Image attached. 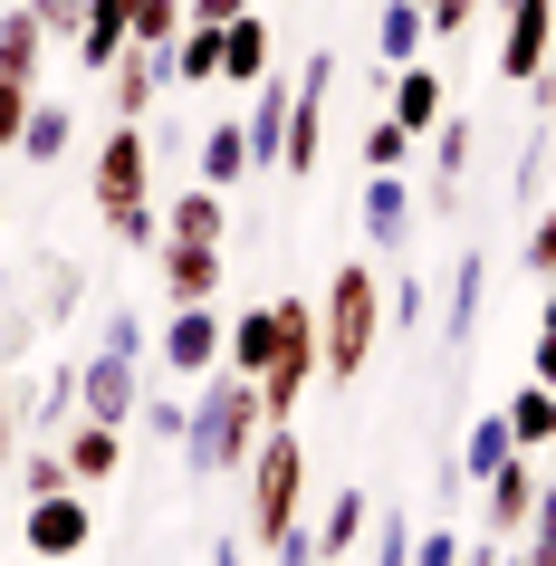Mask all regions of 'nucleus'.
Returning <instances> with one entry per match:
<instances>
[{
    "mask_svg": "<svg viewBox=\"0 0 556 566\" xmlns=\"http://www.w3.org/2000/svg\"><path fill=\"white\" fill-rule=\"evenodd\" d=\"M164 77H174V87H211V77H221V30L182 20V39L164 49Z\"/></svg>",
    "mask_w": 556,
    "mask_h": 566,
    "instance_id": "nucleus-23",
    "label": "nucleus"
},
{
    "mask_svg": "<svg viewBox=\"0 0 556 566\" xmlns=\"http://www.w3.org/2000/svg\"><path fill=\"white\" fill-rule=\"evenodd\" d=\"M375 336H384V279L365 260H336V279H326V298H317V375L355 385L365 356H375Z\"/></svg>",
    "mask_w": 556,
    "mask_h": 566,
    "instance_id": "nucleus-2",
    "label": "nucleus"
},
{
    "mask_svg": "<svg viewBox=\"0 0 556 566\" xmlns=\"http://www.w3.org/2000/svg\"><path fill=\"white\" fill-rule=\"evenodd\" d=\"M297 518H307V442H297L289 422H269L260 451H250V537L269 547Z\"/></svg>",
    "mask_w": 556,
    "mask_h": 566,
    "instance_id": "nucleus-4",
    "label": "nucleus"
},
{
    "mask_svg": "<svg viewBox=\"0 0 556 566\" xmlns=\"http://www.w3.org/2000/svg\"><path fill=\"white\" fill-rule=\"evenodd\" d=\"M20 442V385H10V346H0V451Z\"/></svg>",
    "mask_w": 556,
    "mask_h": 566,
    "instance_id": "nucleus-46",
    "label": "nucleus"
},
{
    "mask_svg": "<svg viewBox=\"0 0 556 566\" xmlns=\"http://www.w3.org/2000/svg\"><path fill=\"white\" fill-rule=\"evenodd\" d=\"M269 67H279V39H269L260 10H240L231 30H221V77H231V87H260Z\"/></svg>",
    "mask_w": 556,
    "mask_h": 566,
    "instance_id": "nucleus-18",
    "label": "nucleus"
},
{
    "mask_svg": "<svg viewBox=\"0 0 556 566\" xmlns=\"http://www.w3.org/2000/svg\"><path fill=\"white\" fill-rule=\"evenodd\" d=\"M260 432H269V403H260V385H250L240 365H211V375H202V403H192V422H182V471H192V480L250 471Z\"/></svg>",
    "mask_w": 556,
    "mask_h": 566,
    "instance_id": "nucleus-1",
    "label": "nucleus"
},
{
    "mask_svg": "<svg viewBox=\"0 0 556 566\" xmlns=\"http://www.w3.org/2000/svg\"><path fill=\"white\" fill-rule=\"evenodd\" d=\"M106 356H145V317L135 307H106Z\"/></svg>",
    "mask_w": 556,
    "mask_h": 566,
    "instance_id": "nucleus-39",
    "label": "nucleus"
},
{
    "mask_svg": "<svg viewBox=\"0 0 556 566\" xmlns=\"http://www.w3.org/2000/svg\"><path fill=\"white\" fill-rule=\"evenodd\" d=\"M537 327H556V279H547V307H537Z\"/></svg>",
    "mask_w": 556,
    "mask_h": 566,
    "instance_id": "nucleus-49",
    "label": "nucleus"
},
{
    "mask_svg": "<svg viewBox=\"0 0 556 566\" xmlns=\"http://www.w3.org/2000/svg\"><path fill=\"white\" fill-rule=\"evenodd\" d=\"M547 164H556V135H547Z\"/></svg>",
    "mask_w": 556,
    "mask_h": 566,
    "instance_id": "nucleus-51",
    "label": "nucleus"
},
{
    "mask_svg": "<svg viewBox=\"0 0 556 566\" xmlns=\"http://www.w3.org/2000/svg\"><path fill=\"white\" fill-rule=\"evenodd\" d=\"M30 96H39V87H20V77H0V154H20V125H30Z\"/></svg>",
    "mask_w": 556,
    "mask_h": 566,
    "instance_id": "nucleus-35",
    "label": "nucleus"
},
{
    "mask_svg": "<svg viewBox=\"0 0 556 566\" xmlns=\"http://www.w3.org/2000/svg\"><path fill=\"white\" fill-rule=\"evenodd\" d=\"M403 164H412V135L394 116H375L365 125V174H403Z\"/></svg>",
    "mask_w": 556,
    "mask_h": 566,
    "instance_id": "nucleus-32",
    "label": "nucleus"
},
{
    "mask_svg": "<svg viewBox=\"0 0 556 566\" xmlns=\"http://www.w3.org/2000/svg\"><path fill=\"white\" fill-rule=\"evenodd\" d=\"M49 490H67V461L49 442H30V461H20V500H49Z\"/></svg>",
    "mask_w": 556,
    "mask_h": 566,
    "instance_id": "nucleus-33",
    "label": "nucleus"
},
{
    "mask_svg": "<svg viewBox=\"0 0 556 566\" xmlns=\"http://www.w3.org/2000/svg\"><path fill=\"white\" fill-rule=\"evenodd\" d=\"M135 413H145V432H164V442H182V422H192L174 394H154V403H135Z\"/></svg>",
    "mask_w": 556,
    "mask_h": 566,
    "instance_id": "nucleus-44",
    "label": "nucleus"
},
{
    "mask_svg": "<svg viewBox=\"0 0 556 566\" xmlns=\"http://www.w3.org/2000/svg\"><path fill=\"white\" fill-rule=\"evenodd\" d=\"M221 346H231V317L221 307H174V327H164V365L174 375H211Z\"/></svg>",
    "mask_w": 556,
    "mask_h": 566,
    "instance_id": "nucleus-11",
    "label": "nucleus"
},
{
    "mask_svg": "<svg viewBox=\"0 0 556 566\" xmlns=\"http://www.w3.org/2000/svg\"><path fill=\"white\" fill-rule=\"evenodd\" d=\"M289 96H297V77H279V67H269L260 87H250V174H279V145H289Z\"/></svg>",
    "mask_w": 556,
    "mask_h": 566,
    "instance_id": "nucleus-14",
    "label": "nucleus"
},
{
    "mask_svg": "<svg viewBox=\"0 0 556 566\" xmlns=\"http://www.w3.org/2000/svg\"><path fill=\"white\" fill-rule=\"evenodd\" d=\"M96 211H106V231H116V240H135V250H164L145 125H106V145H96Z\"/></svg>",
    "mask_w": 556,
    "mask_h": 566,
    "instance_id": "nucleus-3",
    "label": "nucleus"
},
{
    "mask_svg": "<svg viewBox=\"0 0 556 566\" xmlns=\"http://www.w3.org/2000/svg\"><path fill=\"white\" fill-rule=\"evenodd\" d=\"M39 279H49V298H39V317H67V307H77V269H67V260H49Z\"/></svg>",
    "mask_w": 556,
    "mask_h": 566,
    "instance_id": "nucleus-40",
    "label": "nucleus"
},
{
    "mask_svg": "<svg viewBox=\"0 0 556 566\" xmlns=\"http://www.w3.org/2000/svg\"><path fill=\"white\" fill-rule=\"evenodd\" d=\"M384 116L403 125V135H432L441 116H451V106H441V67H384Z\"/></svg>",
    "mask_w": 556,
    "mask_h": 566,
    "instance_id": "nucleus-13",
    "label": "nucleus"
},
{
    "mask_svg": "<svg viewBox=\"0 0 556 566\" xmlns=\"http://www.w3.org/2000/svg\"><path fill=\"white\" fill-rule=\"evenodd\" d=\"M240 10H260V0H182V20H202V30H231Z\"/></svg>",
    "mask_w": 556,
    "mask_h": 566,
    "instance_id": "nucleus-45",
    "label": "nucleus"
},
{
    "mask_svg": "<svg viewBox=\"0 0 556 566\" xmlns=\"http://www.w3.org/2000/svg\"><path fill=\"white\" fill-rule=\"evenodd\" d=\"M164 87H174V77H164V49H125V59L106 67V106H116V125H145V106Z\"/></svg>",
    "mask_w": 556,
    "mask_h": 566,
    "instance_id": "nucleus-16",
    "label": "nucleus"
},
{
    "mask_svg": "<svg viewBox=\"0 0 556 566\" xmlns=\"http://www.w3.org/2000/svg\"><path fill=\"white\" fill-rule=\"evenodd\" d=\"M412 10H432V0H412Z\"/></svg>",
    "mask_w": 556,
    "mask_h": 566,
    "instance_id": "nucleus-52",
    "label": "nucleus"
},
{
    "mask_svg": "<svg viewBox=\"0 0 556 566\" xmlns=\"http://www.w3.org/2000/svg\"><path fill=\"white\" fill-rule=\"evenodd\" d=\"M365 240L384 260H412V182L403 174H365Z\"/></svg>",
    "mask_w": 556,
    "mask_h": 566,
    "instance_id": "nucleus-12",
    "label": "nucleus"
},
{
    "mask_svg": "<svg viewBox=\"0 0 556 566\" xmlns=\"http://www.w3.org/2000/svg\"><path fill=\"white\" fill-rule=\"evenodd\" d=\"M326 77H336V49L326 59L297 67V96H289V145H279V174H317V154H326Z\"/></svg>",
    "mask_w": 556,
    "mask_h": 566,
    "instance_id": "nucleus-6",
    "label": "nucleus"
},
{
    "mask_svg": "<svg viewBox=\"0 0 556 566\" xmlns=\"http://www.w3.org/2000/svg\"><path fill=\"white\" fill-rule=\"evenodd\" d=\"M412 566H461V528H422L412 537Z\"/></svg>",
    "mask_w": 556,
    "mask_h": 566,
    "instance_id": "nucleus-41",
    "label": "nucleus"
},
{
    "mask_svg": "<svg viewBox=\"0 0 556 566\" xmlns=\"http://www.w3.org/2000/svg\"><path fill=\"white\" fill-rule=\"evenodd\" d=\"M317 566H346V557H317Z\"/></svg>",
    "mask_w": 556,
    "mask_h": 566,
    "instance_id": "nucleus-50",
    "label": "nucleus"
},
{
    "mask_svg": "<svg viewBox=\"0 0 556 566\" xmlns=\"http://www.w3.org/2000/svg\"><path fill=\"white\" fill-rule=\"evenodd\" d=\"M480 289H490V250H461V269H451V307H441V336H451V346L480 336Z\"/></svg>",
    "mask_w": 556,
    "mask_h": 566,
    "instance_id": "nucleus-21",
    "label": "nucleus"
},
{
    "mask_svg": "<svg viewBox=\"0 0 556 566\" xmlns=\"http://www.w3.org/2000/svg\"><path fill=\"white\" fill-rule=\"evenodd\" d=\"M39 59H49V30L30 20V0H20V10H0V77L39 87Z\"/></svg>",
    "mask_w": 556,
    "mask_h": 566,
    "instance_id": "nucleus-22",
    "label": "nucleus"
},
{
    "mask_svg": "<svg viewBox=\"0 0 556 566\" xmlns=\"http://www.w3.org/2000/svg\"><path fill=\"white\" fill-rule=\"evenodd\" d=\"M527 557H556V480H537V518H527Z\"/></svg>",
    "mask_w": 556,
    "mask_h": 566,
    "instance_id": "nucleus-37",
    "label": "nucleus"
},
{
    "mask_svg": "<svg viewBox=\"0 0 556 566\" xmlns=\"http://www.w3.org/2000/svg\"><path fill=\"white\" fill-rule=\"evenodd\" d=\"M67 49H77L96 77H106V67L135 49V30H125V0H87V20H77V39H67Z\"/></svg>",
    "mask_w": 556,
    "mask_h": 566,
    "instance_id": "nucleus-19",
    "label": "nucleus"
},
{
    "mask_svg": "<svg viewBox=\"0 0 556 566\" xmlns=\"http://www.w3.org/2000/svg\"><path fill=\"white\" fill-rule=\"evenodd\" d=\"M164 298L174 307H211L221 298V250H211V240H164Z\"/></svg>",
    "mask_w": 556,
    "mask_h": 566,
    "instance_id": "nucleus-15",
    "label": "nucleus"
},
{
    "mask_svg": "<svg viewBox=\"0 0 556 566\" xmlns=\"http://www.w3.org/2000/svg\"><path fill=\"white\" fill-rule=\"evenodd\" d=\"M422 20H432V39H461L470 20H480V0H432V10H422Z\"/></svg>",
    "mask_w": 556,
    "mask_h": 566,
    "instance_id": "nucleus-43",
    "label": "nucleus"
},
{
    "mask_svg": "<svg viewBox=\"0 0 556 566\" xmlns=\"http://www.w3.org/2000/svg\"><path fill=\"white\" fill-rule=\"evenodd\" d=\"M192 164H202V182H211V192H231V182H250V125H240V116L202 125V154H192Z\"/></svg>",
    "mask_w": 556,
    "mask_h": 566,
    "instance_id": "nucleus-20",
    "label": "nucleus"
},
{
    "mask_svg": "<svg viewBox=\"0 0 556 566\" xmlns=\"http://www.w3.org/2000/svg\"><path fill=\"white\" fill-rule=\"evenodd\" d=\"M307 528H317V557H346L355 537L375 528V500H365V490H336V500H326V518H307Z\"/></svg>",
    "mask_w": 556,
    "mask_h": 566,
    "instance_id": "nucleus-26",
    "label": "nucleus"
},
{
    "mask_svg": "<svg viewBox=\"0 0 556 566\" xmlns=\"http://www.w3.org/2000/svg\"><path fill=\"white\" fill-rule=\"evenodd\" d=\"M135 403H145V356H106V346H96V356L77 365V413L135 422Z\"/></svg>",
    "mask_w": 556,
    "mask_h": 566,
    "instance_id": "nucleus-9",
    "label": "nucleus"
},
{
    "mask_svg": "<svg viewBox=\"0 0 556 566\" xmlns=\"http://www.w3.org/2000/svg\"><path fill=\"white\" fill-rule=\"evenodd\" d=\"M20 537H30V557H87V537H96V509H87V490L67 480V490H49V500H30V518H20Z\"/></svg>",
    "mask_w": 556,
    "mask_h": 566,
    "instance_id": "nucleus-8",
    "label": "nucleus"
},
{
    "mask_svg": "<svg viewBox=\"0 0 556 566\" xmlns=\"http://www.w3.org/2000/svg\"><path fill=\"white\" fill-rule=\"evenodd\" d=\"M221 365H240L250 385L269 375V307H250V317H231V346H221Z\"/></svg>",
    "mask_w": 556,
    "mask_h": 566,
    "instance_id": "nucleus-31",
    "label": "nucleus"
},
{
    "mask_svg": "<svg viewBox=\"0 0 556 566\" xmlns=\"http://www.w3.org/2000/svg\"><path fill=\"white\" fill-rule=\"evenodd\" d=\"M527 269H537V279H556V211H537V221H527V250H518Z\"/></svg>",
    "mask_w": 556,
    "mask_h": 566,
    "instance_id": "nucleus-38",
    "label": "nucleus"
},
{
    "mask_svg": "<svg viewBox=\"0 0 556 566\" xmlns=\"http://www.w3.org/2000/svg\"><path fill=\"white\" fill-rule=\"evenodd\" d=\"M470 145H480V125H461V116H441V125H432V202H451V192H461Z\"/></svg>",
    "mask_w": 556,
    "mask_h": 566,
    "instance_id": "nucleus-28",
    "label": "nucleus"
},
{
    "mask_svg": "<svg viewBox=\"0 0 556 566\" xmlns=\"http://www.w3.org/2000/svg\"><path fill=\"white\" fill-rule=\"evenodd\" d=\"M384 317H394V327H422V317H432V298H422V279H412V260H403V279H394V298H384Z\"/></svg>",
    "mask_w": 556,
    "mask_h": 566,
    "instance_id": "nucleus-36",
    "label": "nucleus"
},
{
    "mask_svg": "<svg viewBox=\"0 0 556 566\" xmlns=\"http://www.w3.org/2000/svg\"><path fill=\"white\" fill-rule=\"evenodd\" d=\"M375 566H412V518H384L375 528Z\"/></svg>",
    "mask_w": 556,
    "mask_h": 566,
    "instance_id": "nucleus-42",
    "label": "nucleus"
},
{
    "mask_svg": "<svg viewBox=\"0 0 556 566\" xmlns=\"http://www.w3.org/2000/svg\"><path fill=\"white\" fill-rule=\"evenodd\" d=\"M30 20L49 30V49H67V39H77V20H87V0H30Z\"/></svg>",
    "mask_w": 556,
    "mask_h": 566,
    "instance_id": "nucleus-34",
    "label": "nucleus"
},
{
    "mask_svg": "<svg viewBox=\"0 0 556 566\" xmlns=\"http://www.w3.org/2000/svg\"><path fill=\"white\" fill-rule=\"evenodd\" d=\"M221 231H231V202H221L211 182H192V192L164 211V240H211V250H221Z\"/></svg>",
    "mask_w": 556,
    "mask_h": 566,
    "instance_id": "nucleus-24",
    "label": "nucleus"
},
{
    "mask_svg": "<svg viewBox=\"0 0 556 566\" xmlns=\"http://www.w3.org/2000/svg\"><path fill=\"white\" fill-rule=\"evenodd\" d=\"M59 461H67V480H77V490H106V480L125 471V422L77 413V422H67V442H59Z\"/></svg>",
    "mask_w": 556,
    "mask_h": 566,
    "instance_id": "nucleus-10",
    "label": "nucleus"
},
{
    "mask_svg": "<svg viewBox=\"0 0 556 566\" xmlns=\"http://www.w3.org/2000/svg\"><path fill=\"white\" fill-rule=\"evenodd\" d=\"M556 59V0H499V77L527 87Z\"/></svg>",
    "mask_w": 556,
    "mask_h": 566,
    "instance_id": "nucleus-7",
    "label": "nucleus"
},
{
    "mask_svg": "<svg viewBox=\"0 0 556 566\" xmlns=\"http://www.w3.org/2000/svg\"><path fill=\"white\" fill-rule=\"evenodd\" d=\"M67 135H77V116H67L59 96H30V125H20V154H30V164H59V154H67Z\"/></svg>",
    "mask_w": 556,
    "mask_h": 566,
    "instance_id": "nucleus-30",
    "label": "nucleus"
},
{
    "mask_svg": "<svg viewBox=\"0 0 556 566\" xmlns=\"http://www.w3.org/2000/svg\"><path fill=\"white\" fill-rule=\"evenodd\" d=\"M10 307H20V279H0V317H10Z\"/></svg>",
    "mask_w": 556,
    "mask_h": 566,
    "instance_id": "nucleus-48",
    "label": "nucleus"
},
{
    "mask_svg": "<svg viewBox=\"0 0 556 566\" xmlns=\"http://www.w3.org/2000/svg\"><path fill=\"white\" fill-rule=\"evenodd\" d=\"M499 461H518V432H508V413H480V422H470V442H461V461H451V471H461V480H490Z\"/></svg>",
    "mask_w": 556,
    "mask_h": 566,
    "instance_id": "nucleus-27",
    "label": "nucleus"
},
{
    "mask_svg": "<svg viewBox=\"0 0 556 566\" xmlns=\"http://www.w3.org/2000/svg\"><path fill=\"white\" fill-rule=\"evenodd\" d=\"M527 375H537V385L556 394V327H537V356H527Z\"/></svg>",
    "mask_w": 556,
    "mask_h": 566,
    "instance_id": "nucleus-47",
    "label": "nucleus"
},
{
    "mask_svg": "<svg viewBox=\"0 0 556 566\" xmlns=\"http://www.w3.org/2000/svg\"><path fill=\"white\" fill-rule=\"evenodd\" d=\"M375 49H384V67H412L422 49H432V20H422L412 0H384V20H375Z\"/></svg>",
    "mask_w": 556,
    "mask_h": 566,
    "instance_id": "nucleus-25",
    "label": "nucleus"
},
{
    "mask_svg": "<svg viewBox=\"0 0 556 566\" xmlns=\"http://www.w3.org/2000/svg\"><path fill=\"white\" fill-rule=\"evenodd\" d=\"M480 490H490V537H527V518H537V471H527V451L499 461Z\"/></svg>",
    "mask_w": 556,
    "mask_h": 566,
    "instance_id": "nucleus-17",
    "label": "nucleus"
},
{
    "mask_svg": "<svg viewBox=\"0 0 556 566\" xmlns=\"http://www.w3.org/2000/svg\"><path fill=\"white\" fill-rule=\"evenodd\" d=\"M499 413H508V432H518V451H547V442H556V394L537 385V375H527V385L508 394Z\"/></svg>",
    "mask_w": 556,
    "mask_h": 566,
    "instance_id": "nucleus-29",
    "label": "nucleus"
},
{
    "mask_svg": "<svg viewBox=\"0 0 556 566\" xmlns=\"http://www.w3.org/2000/svg\"><path fill=\"white\" fill-rule=\"evenodd\" d=\"M307 385H317V307L307 298H269V375H260L269 422H289Z\"/></svg>",
    "mask_w": 556,
    "mask_h": 566,
    "instance_id": "nucleus-5",
    "label": "nucleus"
}]
</instances>
